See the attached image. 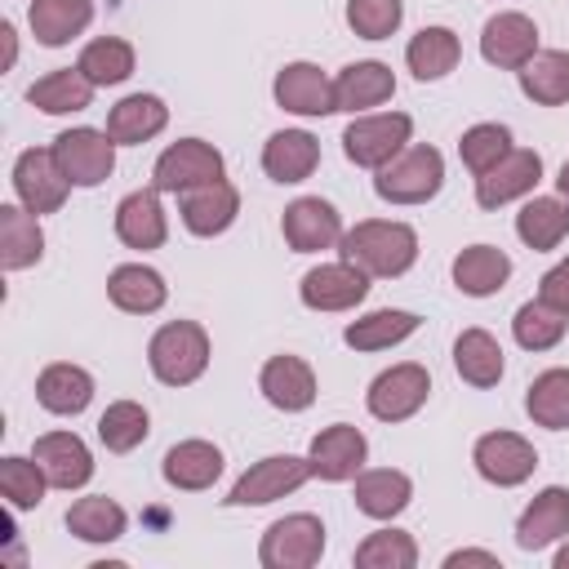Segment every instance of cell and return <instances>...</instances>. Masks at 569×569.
<instances>
[{"instance_id":"6da1fadb","label":"cell","mask_w":569,"mask_h":569,"mask_svg":"<svg viewBox=\"0 0 569 569\" xmlns=\"http://www.w3.org/2000/svg\"><path fill=\"white\" fill-rule=\"evenodd\" d=\"M338 253L356 262L369 280H396L418 262V231L396 218H365L342 231Z\"/></svg>"},{"instance_id":"7a4b0ae2","label":"cell","mask_w":569,"mask_h":569,"mask_svg":"<svg viewBox=\"0 0 569 569\" xmlns=\"http://www.w3.org/2000/svg\"><path fill=\"white\" fill-rule=\"evenodd\" d=\"M209 356H213V342L196 320H169L147 342V365L164 387H191L196 378H204Z\"/></svg>"},{"instance_id":"3957f363","label":"cell","mask_w":569,"mask_h":569,"mask_svg":"<svg viewBox=\"0 0 569 569\" xmlns=\"http://www.w3.org/2000/svg\"><path fill=\"white\" fill-rule=\"evenodd\" d=\"M445 187V156L431 142L405 147L396 160H387L373 173V191L387 204H427Z\"/></svg>"},{"instance_id":"277c9868","label":"cell","mask_w":569,"mask_h":569,"mask_svg":"<svg viewBox=\"0 0 569 569\" xmlns=\"http://www.w3.org/2000/svg\"><path fill=\"white\" fill-rule=\"evenodd\" d=\"M413 138V120L405 111H365L342 129V151L356 169H382Z\"/></svg>"},{"instance_id":"5b68a950","label":"cell","mask_w":569,"mask_h":569,"mask_svg":"<svg viewBox=\"0 0 569 569\" xmlns=\"http://www.w3.org/2000/svg\"><path fill=\"white\" fill-rule=\"evenodd\" d=\"M325 556V520L311 511H293L267 525L258 542V560L267 569H311Z\"/></svg>"},{"instance_id":"8992f818","label":"cell","mask_w":569,"mask_h":569,"mask_svg":"<svg viewBox=\"0 0 569 569\" xmlns=\"http://www.w3.org/2000/svg\"><path fill=\"white\" fill-rule=\"evenodd\" d=\"M53 160L71 187H102L116 169V138L107 129H62L53 138Z\"/></svg>"},{"instance_id":"52a82bcc","label":"cell","mask_w":569,"mask_h":569,"mask_svg":"<svg viewBox=\"0 0 569 569\" xmlns=\"http://www.w3.org/2000/svg\"><path fill=\"white\" fill-rule=\"evenodd\" d=\"M311 480V462L298 458V453H271V458H258L236 485L231 493L222 498L227 507H267L276 498H289L298 493L302 485Z\"/></svg>"},{"instance_id":"ba28073f","label":"cell","mask_w":569,"mask_h":569,"mask_svg":"<svg viewBox=\"0 0 569 569\" xmlns=\"http://www.w3.org/2000/svg\"><path fill=\"white\" fill-rule=\"evenodd\" d=\"M222 169H227V160H222V151H218L213 142H204V138H178V142H169V147L156 156L151 187L182 196V191H191V187H200V182L222 178Z\"/></svg>"},{"instance_id":"9c48e42d","label":"cell","mask_w":569,"mask_h":569,"mask_svg":"<svg viewBox=\"0 0 569 569\" xmlns=\"http://www.w3.org/2000/svg\"><path fill=\"white\" fill-rule=\"evenodd\" d=\"M427 396H431V373H427V365L400 360V365L382 369V373L369 382L365 405H369V413H373L378 422H405V418H413V413L427 405Z\"/></svg>"},{"instance_id":"30bf717a","label":"cell","mask_w":569,"mask_h":569,"mask_svg":"<svg viewBox=\"0 0 569 569\" xmlns=\"http://www.w3.org/2000/svg\"><path fill=\"white\" fill-rule=\"evenodd\" d=\"M471 467L480 480L498 485V489H516L533 476L538 467V449L520 436V431H485L471 445Z\"/></svg>"},{"instance_id":"8fae6325","label":"cell","mask_w":569,"mask_h":569,"mask_svg":"<svg viewBox=\"0 0 569 569\" xmlns=\"http://www.w3.org/2000/svg\"><path fill=\"white\" fill-rule=\"evenodd\" d=\"M67 191H71V182L58 169L53 147L18 151V160H13V196H18V204H27L31 213L44 218V213H58L67 204Z\"/></svg>"},{"instance_id":"7c38bea8","label":"cell","mask_w":569,"mask_h":569,"mask_svg":"<svg viewBox=\"0 0 569 569\" xmlns=\"http://www.w3.org/2000/svg\"><path fill=\"white\" fill-rule=\"evenodd\" d=\"M307 462H311V476L329 480V485H342V480H356L369 462V440L360 427L351 422H333V427H320L307 445Z\"/></svg>"},{"instance_id":"4fadbf2b","label":"cell","mask_w":569,"mask_h":569,"mask_svg":"<svg viewBox=\"0 0 569 569\" xmlns=\"http://www.w3.org/2000/svg\"><path fill=\"white\" fill-rule=\"evenodd\" d=\"M298 298L311 311H351L369 298V276L347 258L320 262L298 280Z\"/></svg>"},{"instance_id":"5bb4252c","label":"cell","mask_w":569,"mask_h":569,"mask_svg":"<svg viewBox=\"0 0 569 569\" xmlns=\"http://www.w3.org/2000/svg\"><path fill=\"white\" fill-rule=\"evenodd\" d=\"M280 236L293 253H320L342 240V213L320 196H298L280 213Z\"/></svg>"},{"instance_id":"9a60e30c","label":"cell","mask_w":569,"mask_h":569,"mask_svg":"<svg viewBox=\"0 0 569 569\" xmlns=\"http://www.w3.org/2000/svg\"><path fill=\"white\" fill-rule=\"evenodd\" d=\"M538 53V22L520 9H502L480 27V58L502 71H520Z\"/></svg>"},{"instance_id":"2e32d148","label":"cell","mask_w":569,"mask_h":569,"mask_svg":"<svg viewBox=\"0 0 569 569\" xmlns=\"http://www.w3.org/2000/svg\"><path fill=\"white\" fill-rule=\"evenodd\" d=\"M542 182V156L533 147H511L489 173L476 178V204L480 209H502L520 196H529Z\"/></svg>"},{"instance_id":"e0dca14e","label":"cell","mask_w":569,"mask_h":569,"mask_svg":"<svg viewBox=\"0 0 569 569\" xmlns=\"http://www.w3.org/2000/svg\"><path fill=\"white\" fill-rule=\"evenodd\" d=\"M178 218H182V227L191 236H204V240L209 236H222L240 218V191H236V182L213 178V182H200V187L182 191L178 196Z\"/></svg>"},{"instance_id":"ac0fdd59","label":"cell","mask_w":569,"mask_h":569,"mask_svg":"<svg viewBox=\"0 0 569 569\" xmlns=\"http://www.w3.org/2000/svg\"><path fill=\"white\" fill-rule=\"evenodd\" d=\"M258 391H262V400L271 405V409H280V413H302V409H311L316 405V369L302 360V356H289V351H280V356H271L262 369H258Z\"/></svg>"},{"instance_id":"d6986e66","label":"cell","mask_w":569,"mask_h":569,"mask_svg":"<svg viewBox=\"0 0 569 569\" xmlns=\"http://www.w3.org/2000/svg\"><path fill=\"white\" fill-rule=\"evenodd\" d=\"M276 107L293 111V116H333L338 98H333V80L316 67V62H284L271 80Z\"/></svg>"},{"instance_id":"ffe728a7","label":"cell","mask_w":569,"mask_h":569,"mask_svg":"<svg viewBox=\"0 0 569 569\" xmlns=\"http://www.w3.org/2000/svg\"><path fill=\"white\" fill-rule=\"evenodd\" d=\"M31 458L44 467L53 489H84L93 480V453L76 431H44L31 445Z\"/></svg>"},{"instance_id":"44dd1931","label":"cell","mask_w":569,"mask_h":569,"mask_svg":"<svg viewBox=\"0 0 569 569\" xmlns=\"http://www.w3.org/2000/svg\"><path fill=\"white\" fill-rule=\"evenodd\" d=\"M565 538H569V489L565 485H547L520 511V520H516V547L520 551H542V547L565 542Z\"/></svg>"},{"instance_id":"7402d4cb","label":"cell","mask_w":569,"mask_h":569,"mask_svg":"<svg viewBox=\"0 0 569 569\" xmlns=\"http://www.w3.org/2000/svg\"><path fill=\"white\" fill-rule=\"evenodd\" d=\"M396 93V76L387 62L378 58H365V62H347L338 76H333V98H338V111H351V116H365L382 102H391Z\"/></svg>"},{"instance_id":"603a6c76","label":"cell","mask_w":569,"mask_h":569,"mask_svg":"<svg viewBox=\"0 0 569 569\" xmlns=\"http://www.w3.org/2000/svg\"><path fill=\"white\" fill-rule=\"evenodd\" d=\"M316 164H320V138L307 129H280L262 147V173L280 187L307 182L316 173Z\"/></svg>"},{"instance_id":"cb8c5ba5","label":"cell","mask_w":569,"mask_h":569,"mask_svg":"<svg viewBox=\"0 0 569 569\" xmlns=\"http://www.w3.org/2000/svg\"><path fill=\"white\" fill-rule=\"evenodd\" d=\"M116 236L120 244L129 249H160L169 240V218H164V204H160V191L156 187H142V191H129L120 204H116Z\"/></svg>"},{"instance_id":"d4e9b609","label":"cell","mask_w":569,"mask_h":569,"mask_svg":"<svg viewBox=\"0 0 569 569\" xmlns=\"http://www.w3.org/2000/svg\"><path fill=\"white\" fill-rule=\"evenodd\" d=\"M160 476L169 489H182V493H200V489H213V480L222 476V449L213 440H178L164 462H160Z\"/></svg>"},{"instance_id":"484cf974","label":"cell","mask_w":569,"mask_h":569,"mask_svg":"<svg viewBox=\"0 0 569 569\" xmlns=\"http://www.w3.org/2000/svg\"><path fill=\"white\" fill-rule=\"evenodd\" d=\"M36 400H40V409H49L58 418H76L93 400V373L71 360H53L36 378Z\"/></svg>"},{"instance_id":"4316f807","label":"cell","mask_w":569,"mask_h":569,"mask_svg":"<svg viewBox=\"0 0 569 569\" xmlns=\"http://www.w3.org/2000/svg\"><path fill=\"white\" fill-rule=\"evenodd\" d=\"M93 22V0H31L27 4V27L36 36V44L44 49H62L76 36H84Z\"/></svg>"},{"instance_id":"83f0119b","label":"cell","mask_w":569,"mask_h":569,"mask_svg":"<svg viewBox=\"0 0 569 569\" xmlns=\"http://www.w3.org/2000/svg\"><path fill=\"white\" fill-rule=\"evenodd\" d=\"M107 298H111V307H120L129 316H151V311H160L169 302V284L147 262H120L107 276Z\"/></svg>"},{"instance_id":"f1b7e54d","label":"cell","mask_w":569,"mask_h":569,"mask_svg":"<svg viewBox=\"0 0 569 569\" xmlns=\"http://www.w3.org/2000/svg\"><path fill=\"white\" fill-rule=\"evenodd\" d=\"M169 124V107L156 93H129L107 111V133L116 138V147H142L156 133H164Z\"/></svg>"},{"instance_id":"f546056e","label":"cell","mask_w":569,"mask_h":569,"mask_svg":"<svg viewBox=\"0 0 569 569\" xmlns=\"http://www.w3.org/2000/svg\"><path fill=\"white\" fill-rule=\"evenodd\" d=\"M356 511H365L369 520H396L409 502H413V480L396 467H365L356 476Z\"/></svg>"},{"instance_id":"4dcf8cb0","label":"cell","mask_w":569,"mask_h":569,"mask_svg":"<svg viewBox=\"0 0 569 569\" xmlns=\"http://www.w3.org/2000/svg\"><path fill=\"white\" fill-rule=\"evenodd\" d=\"M44 258V231L40 213L27 204H0V267L4 271H27Z\"/></svg>"},{"instance_id":"1f68e13d","label":"cell","mask_w":569,"mask_h":569,"mask_svg":"<svg viewBox=\"0 0 569 569\" xmlns=\"http://www.w3.org/2000/svg\"><path fill=\"white\" fill-rule=\"evenodd\" d=\"M511 280V258L498 244H467L453 258V284L467 298H489Z\"/></svg>"},{"instance_id":"d6a6232c","label":"cell","mask_w":569,"mask_h":569,"mask_svg":"<svg viewBox=\"0 0 569 569\" xmlns=\"http://www.w3.org/2000/svg\"><path fill=\"white\" fill-rule=\"evenodd\" d=\"M516 236L533 253L556 249L569 236V200L565 196H533V200H525L520 213H516Z\"/></svg>"},{"instance_id":"836d02e7","label":"cell","mask_w":569,"mask_h":569,"mask_svg":"<svg viewBox=\"0 0 569 569\" xmlns=\"http://www.w3.org/2000/svg\"><path fill=\"white\" fill-rule=\"evenodd\" d=\"M93 80L80 71V67H58L49 76H40L31 89H27V102L40 107L44 116H67V111H84L93 107Z\"/></svg>"},{"instance_id":"e575fe53","label":"cell","mask_w":569,"mask_h":569,"mask_svg":"<svg viewBox=\"0 0 569 569\" xmlns=\"http://www.w3.org/2000/svg\"><path fill=\"white\" fill-rule=\"evenodd\" d=\"M418 325H422V320H418L413 311L378 307V311H369V316L351 320V325L342 329V342H347L351 351H387V347H396V342L413 338V333H418Z\"/></svg>"},{"instance_id":"d590c367","label":"cell","mask_w":569,"mask_h":569,"mask_svg":"<svg viewBox=\"0 0 569 569\" xmlns=\"http://www.w3.org/2000/svg\"><path fill=\"white\" fill-rule=\"evenodd\" d=\"M453 369L467 387H498L507 360H502V347L489 329H462L458 342H453Z\"/></svg>"},{"instance_id":"8d00e7d4","label":"cell","mask_w":569,"mask_h":569,"mask_svg":"<svg viewBox=\"0 0 569 569\" xmlns=\"http://www.w3.org/2000/svg\"><path fill=\"white\" fill-rule=\"evenodd\" d=\"M520 93L538 107L569 102V49H538L520 71Z\"/></svg>"},{"instance_id":"74e56055","label":"cell","mask_w":569,"mask_h":569,"mask_svg":"<svg viewBox=\"0 0 569 569\" xmlns=\"http://www.w3.org/2000/svg\"><path fill=\"white\" fill-rule=\"evenodd\" d=\"M67 529H71V538H80V542H116V538H124L129 516H124V507H120L116 498L89 493V498H76V502L67 507Z\"/></svg>"},{"instance_id":"f35d334b","label":"cell","mask_w":569,"mask_h":569,"mask_svg":"<svg viewBox=\"0 0 569 569\" xmlns=\"http://www.w3.org/2000/svg\"><path fill=\"white\" fill-rule=\"evenodd\" d=\"M462 58V40L449 27H422L409 44H405V62L413 71V80H445Z\"/></svg>"},{"instance_id":"ab89813d","label":"cell","mask_w":569,"mask_h":569,"mask_svg":"<svg viewBox=\"0 0 569 569\" xmlns=\"http://www.w3.org/2000/svg\"><path fill=\"white\" fill-rule=\"evenodd\" d=\"M76 67H80L98 89H107V84H124V80L133 76L138 53H133V44H129L124 36H98V40H89V44L80 49Z\"/></svg>"},{"instance_id":"60d3db41","label":"cell","mask_w":569,"mask_h":569,"mask_svg":"<svg viewBox=\"0 0 569 569\" xmlns=\"http://www.w3.org/2000/svg\"><path fill=\"white\" fill-rule=\"evenodd\" d=\"M565 329H569V311L551 307L547 298H529L511 316V333H516V342L525 351H551V347H560Z\"/></svg>"},{"instance_id":"b9f144b4","label":"cell","mask_w":569,"mask_h":569,"mask_svg":"<svg viewBox=\"0 0 569 569\" xmlns=\"http://www.w3.org/2000/svg\"><path fill=\"white\" fill-rule=\"evenodd\" d=\"M525 413L547 431H569V369H542L525 391Z\"/></svg>"},{"instance_id":"7bdbcfd3","label":"cell","mask_w":569,"mask_h":569,"mask_svg":"<svg viewBox=\"0 0 569 569\" xmlns=\"http://www.w3.org/2000/svg\"><path fill=\"white\" fill-rule=\"evenodd\" d=\"M147 436H151V413L138 400H111L98 418V440L107 445V453H133Z\"/></svg>"},{"instance_id":"ee69618b","label":"cell","mask_w":569,"mask_h":569,"mask_svg":"<svg viewBox=\"0 0 569 569\" xmlns=\"http://www.w3.org/2000/svg\"><path fill=\"white\" fill-rule=\"evenodd\" d=\"M44 489H53V485H49V476H44V467L36 458H22V453H4L0 458V493H4L9 511L40 507Z\"/></svg>"},{"instance_id":"f6af8a7d","label":"cell","mask_w":569,"mask_h":569,"mask_svg":"<svg viewBox=\"0 0 569 569\" xmlns=\"http://www.w3.org/2000/svg\"><path fill=\"white\" fill-rule=\"evenodd\" d=\"M418 565V542L405 529H373L356 547V569H413Z\"/></svg>"},{"instance_id":"bcb514c9","label":"cell","mask_w":569,"mask_h":569,"mask_svg":"<svg viewBox=\"0 0 569 569\" xmlns=\"http://www.w3.org/2000/svg\"><path fill=\"white\" fill-rule=\"evenodd\" d=\"M511 147H516V142H511V129H507V124H493V120L471 124V129L458 138V156H462V164H467L476 178L489 173Z\"/></svg>"},{"instance_id":"7dc6e473","label":"cell","mask_w":569,"mask_h":569,"mask_svg":"<svg viewBox=\"0 0 569 569\" xmlns=\"http://www.w3.org/2000/svg\"><path fill=\"white\" fill-rule=\"evenodd\" d=\"M405 22V0H347V27L360 40H387Z\"/></svg>"},{"instance_id":"c3c4849f","label":"cell","mask_w":569,"mask_h":569,"mask_svg":"<svg viewBox=\"0 0 569 569\" xmlns=\"http://www.w3.org/2000/svg\"><path fill=\"white\" fill-rule=\"evenodd\" d=\"M538 298H547L551 307L569 311V258L556 262L551 271H542V280H538Z\"/></svg>"},{"instance_id":"681fc988","label":"cell","mask_w":569,"mask_h":569,"mask_svg":"<svg viewBox=\"0 0 569 569\" xmlns=\"http://www.w3.org/2000/svg\"><path fill=\"white\" fill-rule=\"evenodd\" d=\"M458 565H489V569H498V556L493 551H480V547H462V551H449L445 556V569H458Z\"/></svg>"},{"instance_id":"f907efd6","label":"cell","mask_w":569,"mask_h":569,"mask_svg":"<svg viewBox=\"0 0 569 569\" xmlns=\"http://www.w3.org/2000/svg\"><path fill=\"white\" fill-rule=\"evenodd\" d=\"M0 36H4V67L18 62V40H13V22H0Z\"/></svg>"},{"instance_id":"816d5d0a","label":"cell","mask_w":569,"mask_h":569,"mask_svg":"<svg viewBox=\"0 0 569 569\" xmlns=\"http://www.w3.org/2000/svg\"><path fill=\"white\" fill-rule=\"evenodd\" d=\"M556 191L569 200V160H565V164H560V173H556Z\"/></svg>"},{"instance_id":"f5cc1de1","label":"cell","mask_w":569,"mask_h":569,"mask_svg":"<svg viewBox=\"0 0 569 569\" xmlns=\"http://www.w3.org/2000/svg\"><path fill=\"white\" fill-rule=\"evenodd\" d=\"M551 565H556V569H569V542H565V547L551 556Z\"/></svg>"}]
</instances>
